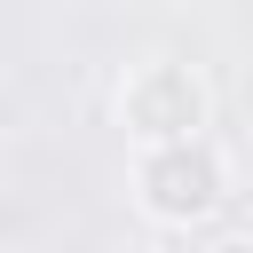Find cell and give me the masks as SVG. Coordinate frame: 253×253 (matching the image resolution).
<instances>
[{"label": "cell", "mask_w": 253, "mask_h": 253, "mask_svg": "<svg viewBox=\"0 0 253 253\" xmlns=\"http://www.w3.org/2000/svg\"><path fill=\"white\" fill-rule=\"evenodd\" d=\"M126 190H134V213L150 229H174V237H206L213 213L237 198V174H229V150L206 134H174V142H134V166H126Z\"/></svg>", "instance_id": "obj_1"}, {"label": "cell", "mask_w": 253, "mask_h": 253, "mask_svg": "<svg viewBox=\"0 0 253 253\" xmlns=\"http://www.w3.org/2000/svg\"><path fill=\"white\" fill-rule=\"evenodd\" d=\"M111 119L126 126V142H174V134H206L213 126V87L198 63L182 55H142L119 71Z\"/></svg>", "instance_id": "obj_2"}]
</instances>
